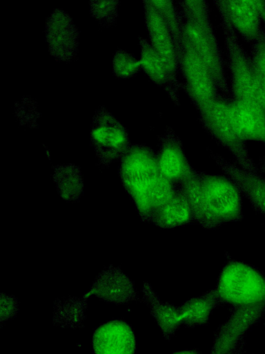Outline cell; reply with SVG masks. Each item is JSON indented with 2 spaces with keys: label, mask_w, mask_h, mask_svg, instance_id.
<instances>
[{
  "label": "cell",
  "mask_w": 265,
  "mask_h": 354,
  "mask_svg": "<svg viewBox=\"0 0 265 354\" xmlns=\"http://www.w3.org/2000/svg\"><path fill=\"white\" fill-rule=\"evenodd\" d=\"M220 304L222 303L215 289L189 299L178 306L182 324L188 327L206 325L213 310Z\"/></svg>",
  "instance_id": "obj_21"
},
{
  "label": "cell",
  "mask_w": 265,
  "mask_h": 354,
  "mask_svg": "<svg viewBox=\"0 0 265 354\" xmlns=\"http://www.w3.org/2000/svg\"><path fill=\"white\" fill-rule=\"evenodd\" d=\"M217 10L223 11L231 26L251 44L257 41L264 31L262 19L254 1H213Z\"/></svg>",
  "instance_id": "obj_12"
},
{
  "label": "cell",
  "mask_w": 265,
  "mask_h": 354,
  "mask_svg": "<svg viewBox=\"0 0 265 354\" xmlns=\"http://www.w3.org/2000/svg\"><path fill=\"white\" fill-rule=\"evenodd\" d=\"M173 354H202V353L195 350H184V351L175 352Z\"/></svg>",
  "instance_id": "obj_29"
},
{
  "label": "cell",
  "mask_w": 265,
  "mask_h": 354,
  "mask_svg": "<svg viewBox=\"0 0 265 354\" xmlns=\"http://www.w3.org/2000/svg\"><path fill=\"white\" fill-rule=\"evenodd\" d=\"M215 290L222 303L231 306L265 304V275L251 264L228 258Z\"/></svg>",
  "instance_id": "obj_5"
},
{
  "label": "cell",
  "mask_w": 265,
  "mask_h": 354,
  "mask_svg": "<svg viewBox=\"0 0 265 354\" xmlns=\"http://www.w3.org/2000/svg\"><path fill=\"white\" fill-rule=\"evenodd\" d=\"M230 354H244L243 342Z\"/></svg>",
  "instance_id": "obj_30"
},
{
  "label": "cell",
  "mask_w": 265,
  "mask_h": 354,
  "mask_svg": "<svg viewBox=\"0 0 265 354\" xmlns=\"http://www.w3.org/2000/svg\"><path fill=\"white\" fill-rule=\"evenodd\" d=\"M265 313V304L232 306L228 319L217 330L210 354H230L249 328Z\"/></svg>",
  "instance_id": "obj_9"
},
{
  "label": "cell",
  "mask_w": 265,
  "mask_h": 354,
  "mask_svg": "<svg viewBox=\"0 0 265 354\" xmlns=\"http://www.w3.org/2000/svg\"><path fill=\"white\" fill-rule=\"evenodd\" d=\"M149 223L162 229L195 223L193 209L184 190L177 187L173 197L152 214Z\"/></svg>",
  "instance_id": "obj_19"
},
{
  "label": "cell",
  "mask_w": 265,
  "mask_h": 354,
  "mask_svg": "<svg viewBox=\"0 0 265 354\" xmlns=\"http://www.w3.org/2000/svg\"><path fill=\"white\" fill-rule=\"evenodd\" d=\"M256 6L262 17V22L265 24V1H257Z\"/></svg>",
  "instance_id": "obj_28"
},
{
  "label": "cell",
  "mask_w": 265,
  "mask_h": 354,
  "mask_svg": "<svg viewBox=\"0 0 265 354\" xmlns=\"http://www.w3.org/2000/svg\"><path fill=\"white\" fill-rule=\"evenodd\" d=\"M139 43L141 68L155 84L166 92L175 105H179V90L183 88V83L171 75L163 59L146 39L139 37Z\"/></svg>",
  "instance_id": "obj_17"
},
{
  "label": "cell",
  "mask_w": 265,
  "mask_h": 354,
  "mask_svg": "<svg viewBox=\"0 0 265 354\" xmlns=\"http://www.w3.org/2000/svg\"><path fill=\"white\" fill-rule=\"evenodd\" d=\"M17 310V299L12 295L1 293V322L14 316Z\"/></svg>",
  "instance_id": "obj_27"
},
{
  "label": "cell",
  "mask_w": 265,
  "mask_h": 354,
  "mask_svg": "<svg viewBox=\"0 0 265 354\" xmlns=\"http://www.w3.org/2000/svg\"><path fill=\"white\" fill-rule=\"evenodd\" d=\"M143 4L150 43L163 59L171 75L177 78L179 71V61L171 34L164 19L150 1H144Z\"/></svg>",
  "instance_id": "obj_16"
},
{
  "label": "cell",
  "mask_w": 265,
  "mask_h": 354,
  "mask_svg": "<svg viewBox=\"0 0 265 354\" xmlns=\"http://www.w3.org/2000/svg\"><path fill=\"white\" fill-rule=\"evenodd\" d=\"M143 301L150 308V314L156 320L166 339H170L182 324L178 306L163 302L153 290L150 284L145 281L142 288Z\"/></svg>",
  "instance_id": "obj_20"
},
{
  "label": "cell",
  "mask_w": 265,
  "mask_h": 354,
  "mask_svg": "<svg viewBox=\"0 0 265 354\" xmlns=\"http://www.w3.org/2000/svg\"><path fill=\"white\" fill-rule=\"evenodd\" d=\"M157 151V163L161 175L177 187L192 178L196 171L190 164L184 150L183 144L170 127L159 136Z\"/></svg>",
  "instance_id": "obj_10"
},
{
  "label": "cell",
  "mask_w": 265,
  "mask_h": 354,
  "mask_svg": "<svg viewBox=\"0 0 265 354\" xmlns=\"http://www.w3.org/2000/svg\"><path fill=\"white\" fill-rule=\"evenodd\" d=\"M259 169L265 175V157H262L259 160Z\"/></svg>",
  "instance_id": "obj_31"
},
{
  "label": "cell",
  "mask_w": 265,
  "mask_h": 354,
  "mask_svg": "<svg viewBox=\"0 0 265 354\" xmlns=\"http://www.w3.org/2000/svg\"><path fill=\"white\" fill-rule=\"evenodd\" d=\"M199 113L203 129L217 144L232 153L238 166L245 171L259 173L248 153L246 142L238 134L230 118L228 100L219 98Z\"/></svg>",
  "instance_id": "obj_6"
},
{
  "label": "cell",
  "mask_w": 265,
  "mask_h": 354,
  "mask_svg": "<svg viewBox=\"0 0 265 354\" xmlns=\"http://www.w3.org/2000/svg\"><path fill=\"white\" fill-rule=\"evenodd\" d=\"M210 156L225 176L237 185L253 208L265 216V176L245 171L213 151Z\"/></svg>",
  "instance_id": "obj_14"
},
{
  "label": "cell",
  "mask_w": 265,
  "mask_h": 354,
  "mask_svg": "<svg viewBox=\"0 0 265 354\" xmlns=\"http://www.w3.org/2000/svg\"><path fill=\"white\" fill-rule=\"evenodd\" d=\"M52 178L59 195L65 201L75 202L81 197L84 183L78 165L73 163L55 165Z\"/></svg>",
  "instance_id": "obj_22"
},
{
  "label": "cell",
  "mask_w": 265,
  "mask_h": 354,
  "mask_svg": "<svg viewBox=\"0 0 265 354\" xmlns=\"http://www.w3.org/2000/svg\"><path fill=\"white\" fill-rule=\"evenodd\" d=\"M45 35L48 50L57 60L69 62L76 57L79 31L68 12L54 10L46 19Z\"/></svg>",
  "instance_id": "obj_11"
},
{
  "label": "cell",
  "mask_w": 265,
  "mask_h": 354,
  "mask_svg": "<svg viewBox=\"0 0 265 354\" xmlns=\"http://www.w3.org/2000/svg\"><path fill=\"white\" fill-rule=\"evenodd\" d=\"M184 18V35L213 75L223 97L230 100L231 94L225 73L224 59L210 20L206 1L177 2Z\"/></svg>",
  "instance_id": "obj_3"
},
{
  "label": "cell",
  "mask_w": 265,
  "mask_h": 354,
  "mask_svg": "<svg viewBox=\"0 0 265 354\" xmlns=\"http://www.w3.org/2000/svg\"><path fill=\"white\" fill-rule=\"evenodd\" d=\"M178 61L179 69L184 78L182 89L199 113L213 102L224 97L210 72L184 37Z\"/></svg>",
  "instance_id": "obj_7"
},
{
  "label": "cell",
  "mask_w": 265,
  "mask_h": 354,
  "mask_svg": "<svg viewBox=\"0 0 265 354\" xmlns=\"http://www.w3.org/2000/svg\"><path fill=\"white\" fill-rule=\"evenodd\" d=\"M186 194L194 214L195 223L206 230L242 220V194L226 176L196 171L195 175L180 187Z\"/></svg>",
  "instance_id": "obj_2"
},
{
  "label": "cell",
  "mask_w": 265,
  "mask_h": 354,
  "mask_svg": "<svg viewBox=\"0 0 265 354\" xmlns=\"http://www.w3.org/2000/svg\"><path fill=\"white\" fill-rule=\"evenodd\" d=\"M92 15L101 24L111 26L118 15V1H90Z\"/></svg>",
  "instance_id": "obj_25"
},
{
  "label": "cell",
  "mask_w": 265,
  "mask_h": 354,
  "mask_svg": "<svg viewBox=\"0 0 265 354\" xmlns=\"http://www.w3.org/2000/svg\"><path fill=\"white\" fill-rule=\"evenodd\" d=\"M229 113L238 134L245 142L265 144V113L255 104L244 100H228Z\"/></svg>",
  "instance_id": "obj_18"
},
{
  "label": "cell",
  "mask_w": 265,
  "mask_h": 354,
  "mask_svg": "<svg viewBox=\"0 0 265 354\" xmlns=\"http://www.w3.org/2000/svg\"><path fill=\"white\" fill-rule=\"evenodd\" d=\"M95 354H135L136 339L132 328L115 319L97 327L92 336Z\"/></svg>",
  "instance_id": "obj_15"
},
{
  "label": "cell",
  "mask_w": 265,
  "mask_h": 354,
  "mask_svg": "<svg viewBox=\"0 0 265 354\" xmlns=\"http://www.w3.org/2000/svg\"><path fill=\"white\" fill-rule=\"evenodd\" d=\"M227 54L231 99L251 102L265 113V93L251 57L241 46L225 13L218 10Z\"/></svg>",
  "instance_id": "obj_4"
},
{
  "label": "cell",
  "mask_w": 265,
  "mask_h": 354,
  "mask_svg": "<svg viewBox=\"0 0 265 354\" xmlns=\"http://www.w3.org/2000/svg\"><path fill=\"white\" fill-rule=\"evenodd\" d=\"M156 8L173 37L177 55L181 53L184 42V18L177 4L172 1H150Z\"/></svg>",
  "instance_id": "obj_23"
},
{
  "label": "cell",
  "mask_w": 265,
  "mask_h": 354,
  "mask_svg": "<svg viewBox=\"0 0 265 354\" xmlns=\"http://www.w3.org/2000/svg\"><path fill=\"white\" fill-rule=\"evenodd\" d=\"M90 142L101 167L120 160L131 145L128 130L103 106L94 114Z\"/></svg>",
  "instance_id": "obj_8"
},
{
  "label": "cell",
  "mask_w": 265,
  "mask_h": 354,
  "mask_svg": "<svg viewBox=\"0 0 265 354\" xmlns=\"http://www.w3.org/2000/svg\"><path fill=\"white\" fill-rule=\"evenodd\" d=\"M119 176L142 221L168 201L177 187L161 174L157 152L144 144H131L120 159Z\"/></svg>",
  "instance_id": "obj_1"
},
{
  "label": "cell",
  "mask_w": 265,
  "mask_h": 354,
  "mask_svg": "<svg viewBox=\"0 0 265 354\" xmlns=\"http://www.w3.org/2000/svg\"><path fill=\"white\" fill-rule=\"evenodd\" d=\"M250 56L260 84L265 93V30L260 39L251 44Z\"/></svg>",
  "instance_id": "obj_26"
},
{
  "label": "cell",
  "mask_w": 265,
  "mask_h": 354,
  "mask_svg": "<svg viewBox=\"0 0 265 354\" xmlns=\"http://www.w3.org/2000/svg\"><path fill=\"white\" fill-rule=\"evenodd\" d=\"M91 294L117 304L139 301L134 283L120 267L112 265L106 267L98 274L85 297Z\"/></svg>",
  "instance_id": "obj_13"
},
{
  "label": "cell",
  "mask_w": 265,
  "mask_h": 354,
  "mask_svg": "<svg viewBox=\"0 0 265 354\" xmlns=\"http://www.w3.org/2000/svg\"><path fill=\"white\" fill-rule=\"evenodd\" d=\"M141 69L139 60L128 51L118 48L112 59L113 74L118 78H130Z\"/></svg>",
  "instance_id": "obj_24"
}]
</instances>
